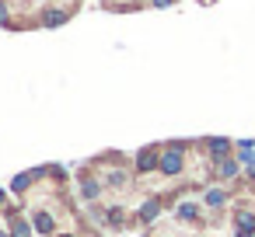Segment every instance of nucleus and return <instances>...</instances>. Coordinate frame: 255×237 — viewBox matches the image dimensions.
<instances>
[{
  "mask_svg": "<svg viewBox=\"0 0 255 237\" xmlns=\"http://www.w3.org/2000/svg\"><path fill=\"white\" fill-rule=\"evenodd\" d=\"M178 167H182V160H178V154H168V160H164V171H171V174H175Z\"/></svg>",
  "mask_w": 255,
  "mask_h": 237,
  "instance_id": "nucleus-1",
  "label": "nucleus"
},
{
  "mask_svg": "<svg viewBox=\"0 0 255 237\" xmlns=\"http://www.w3.org/2000/svg\"><path fill=\"white\" fill-rule=\"evenodd\" d=\"M63 21H67V18H63L60 11H49V14H46V25H63Z\"/></svg>",
  "mask_w": 255,
  "mask_h": 237,
  "instance_id": "nucleus-2",
  "label": "nucleus"
},
{
  "mask_svg": "<svg viewBox=\"0 0 255 237\" xmlns=\"http://www.w3.org/2000/svg\"><path fill=\"white\" fill-rule=\"evenodd\" d=\"M0 18H4V11H0Z\"/></svg>",
  "mask_w": 255,
  "mask_h": 237,
  "instance_id": "nucleus-3",
  "label": "nucleus"
}]
</instances>
